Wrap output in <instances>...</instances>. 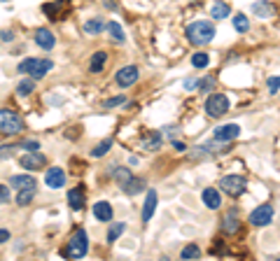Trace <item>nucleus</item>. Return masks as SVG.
<instances>
[{"mask_svg": "<svg viewBox=\"0 0 280 261\" xmlns=\"http://www.w3.org/2000/svg\"><path fill=\"white\" fill-rule=\"evenodd\" d=\"M215 35H217V31H215V24H210V21H194L187 26V40L196 47L212 42Z\"/></svg>", "mask_w": 280, "mask_h": 261, "instance_id": "f257e3e1", "label": "nucleus"}, {"mask_svg": "<svg viewBox=\"0 0 280 261\" xmlns=\"http://www.w3.org/2000/svg\"><path fill=\"white\" fill-rule=\"evenodd\" d=\"M89 252V235L84 228H77L75 233L70 235L68 247H66V256L68 259H84V254Z\"/></svg>", "mask_w": 280, "mask_h": 261, "instance_id": "f03ea898", "label": "nucleus"}, {"mask_svg": "<svg viewBox=\"0 0 280 261\" xmlns=\"http://www.w3.org/2000/svg\"><path fill=\"white\" fill-rule=\"evenodd\" d=\"M24 131V119L14 110H0V133L17 135Z\"/></svg>", "mask_w": 280, "mask_h": 261, "instance_id": "7ed1b4c3", "label": "nucleus"}, {"mask_svg": "<svg viewBox=\"0 0 280 261\" xmlns=\"http://www.w3.org/2000/svg\"><path fill=\"white\" fill-rule=\"evenodd\" d=\"M205 112L210 114V117H222V114H226L229 112V98L224 94H208Z\"/></svg>", "mask_w": 280, "mask_h": 261, "instance_id": "20e7f679", "label": "nucleus"}, {"mask_svg": "<svg viewBox=\"0 0 280 261\" xmlns=\"http://www.w3.org/2000/svg\"><path fill=\"white\" fill-rule=\"evenodd\" d=\"M219 187H222V191H226L229 196H240L245 191L247 184L240 175H224V177L219 180Z\"/></svg>", "mask_w": 280, "mask_h": 261, "instance_id": "39448f33", "label": "nucleus"}, {"mask_svg": "<svg viewBox=\"0 0 280 261\" xmlns=\"http://www.w3.org/2000/svg\"><path fill=\"white\" fill-rule=\"evenodd\" d=\"M271 219H273V208L266 205V203L250 212V224L252 226H266V224H271Z\"/></svg>", "mask_w": 280, "mask_h": 261, "instance_id": "423d86ee", "label": "nucleus"}, {"mask_svg": "<svg viewBox=\"0 0 280 261\" xmlns=\"http://www.w3.org/2000/svg\"><path fill=\"white\" fill-rule=\"evenodd\" d=\"M238 135H240V126H238V124H224V126L215 128L212 138H215L217 142H231V140H236Z\"/></svg>", "mask_w": 280, "mask_h": 261, "instance_id": "0eeeda50", "label": "nucleus"}, {"mask_svg": "<svg viewBox=\"0 0 280 261\" xmlns=\"http://www.w3.org/2000/svg\"><path fill=\"white\" fill-rule=\"evenodd\" d=\"M117 84L122 89H126V87H131V84H136L138 82V68L136 66H126V68H122L119 73H117Z\"/></svg>", "mask_w": 280, "mask_h": 261, "instance_id": "6e6552de", "label": "nucleus"}, {"mask_svg": "<svg viewBox=\"0 0 280 261\" xmlns=\"http://www.w3.org/2000/svg\"><path fill=\"white\" fill-rule=\"evenodd\" d=\"M45 182H47L49 189H61L63 184H66V173H63L59 166L49 168L47 173H45Z\"/></svg>", "mask_w": 280, "mask_h": 261, "instance_id": "1a4fd4ad", "label": "nucleus"}, {"mask_svg": "<svg viewBox=\"0 0 280 261\" xmlns=\"http://www.w3.org/2000/svg\"><path fill=\"white\" fill-rule=\"evenodd\" d=\"M47 163V159L42 154H38V152H28L26 156H21L19 161V166L24 168V170H38V168H42Z\"/></svg>", "mask_w": 280, "mask_h": 261, "instance_id": "9d476101", "label": "nucleus"}, {"mask_svg": "<svg viewBox=\"0 0 280 261\" xmlns=\"http://www.w3.org/2000/svg\"><path fill=\"white\" fill-rule=\"evenodd\" d=\"M161 145H164V133H159V131H152L140 140V147H145L147 152H157Z\"/></svg>", "mask_w": 280, "mask_h": 261, "instance_id": "9b49d317", "label": "nucleus"}, {"mask_svg": "<svg viewBox=\"0 0 280 261\" xmlns=\"http://www.w3.org/2000/svg\"><path fill=\"white\" fill-rule=\"evenodd\" d=\"M201 198H203L205 208H210V210H217L219 205H222V194H219V191H217L215 187L203 189V194H201Z\"/></svg>", "mask_w": 280, "mask_h": 261, "instance_id": "f8f14e48", "label": "nucleus"}, {"mask_svg": "<svg viewBox=\"0 0 280 261\" xmlns=\"http://www.w3.org/2000/svg\"><path fill=\"white\" fill-rule=\"evenodd\" d=\"M252 14L259 19H271V17H275V7L268 0H259V3H252Z\"/></svg>", "mask_w": 280, "mask_h": 261, "instance_id": "ddd939ff", "label": "nucleus"}, {"mask_svg": "<svg viewBox=\"0 0 280 261\" xmlns=\"http://www.w3.org/2000/svg\"><path fill=\"white\" fill-rule=\"evenodd\" d=\"M35 42H38V47H42V49H54V45H56V38H54V33L52 31H47V28H40L38 33H35Z\"/></svg>", "mask_w": 280, "mask_h": 261, "instance_id": "4468645a", "label": "nucleus"}, {"mask_svg": "<svg viewBox=\"0 0 280 261\" xmlns=\"http://www.w3.org/2000/svg\"><path fill=\"white\" fill-rule=\"evenodd\" d=\"M154 210H157V191L150 189V191H147V198H145V205H143V224H147V221L152 219Z\"/></svg>", "mask_w": 280, "mask_h": 261, "instance_id": "2eb2a0df", "label": "nucleus"}, {"mask_svg": "<svg viewBox=\"0 0 280 261\" xmlns=\"http://www.w3.org/2000/svg\"><path fill=\"white\" fill-rule=\"evenodd\" d=\"M94 217L98 221H110V219H112V205H110L108 201L94 203Z\"/></svg>", "mask_w": 280, "mask_h": 261, "instance_id": "dca6fc26", "label": "nucleus"}, {"mask_svg": "<svg viewBox=\"0 0 280 261\" xmlns=\"http://www.w3.org/2000/svg\"><path fill=\"white\" fill-rule=\"evenodd\" d=\"M110 173H112V177H115V182L117 184H119V187H126V184H129L131 180H133V175H131V170L129 168H110Z\"/></svg>", "mask_w": 280, "mask_h": 261, "instance_id": "f3484780", "label": "nucleus"}, {"mask_svg": "<svg viewBox=\"0 0 280 261\" xmlns=\"http://www.w3.org/2000/svg\"><path fill=\"white\" fill-rule=\"evenodd\" d=\"M52 68H54V63H52L49 59H38V63H35V70L31 73V77H33V80H42V77H45V75H47Z\"/></svg>", "mask_w": 280, "mask_h": 261, "instance_id": "a211bd4d", "label": "nucleus"}, {"mask_svg": "<svg viewBox=\"0 0 280 261\" xmlns=\"http://www.w3.org/2000/svg\"><path fill=\"white\" fill-rule=\"evenodd\" d=\"M238 228H240V221H238V217H236L233 212H229L224 219H222V231H224L226 235H233Z\"/></svg>", "mask_w": 280, "mask_h": 261, "instance_id": "6ab92c4d", "label": "nucleus"}, {"mask_svg": "<svg viewBox=\"0 0 280 261\" xmlns=\"http://www.w3.org/2000/svg\"><path fill=\"white\" fill-rule=\"evenodd\" d=\"M68 203H70V208H73V210H82V205H84V189L82 187L70 189V191H68Z\"/></svg>", "mask_w": 280, "mask_h": 261, "instance_id": "aec40b11", "label": "nucleus"}, {"mask_svg": "<svg viewBox=\"0 0 280 261\" xmlns=\"http://www.w3.org/2000/svg\"><path fill=\"white\" fill-rule=\"evenodd\" d=\"M10 187L28 189V187H35V180L31 177V175H12V177H10Z\"/></svg>", "mask_w": 280, "mask_h": 261, "instance_id": "412c9836", "label": "nucleus"}, {"mask_svg": "<svg viewBox=\"0 0 280 261\" xmlns=\"http://www.w3.org/2000/svg\"><path fill=\"white\" fill-rule=\"evenodd\" d=\"M105 26H108V24L103 21V17H94V19H89L87 24H84V33L98 35V33H103V28Z\"/></svg>", "mask_w": 280, "mask_h": 261, "instance_id": "4be33fe9", "label": "nucleus"}, {"mask_svg": "<svg viewBox=\"0 0 280 261\" xmlns=\"http://www.w3.org/2000/svg\"><path fill=\"white\" fill-rule=\"evenodd\" d=\"M105 61H108V54L105 52H96L91 56V63H89V70L91 73H103V68H105Z\"/></svg>", "mask_w": 280, "mask_h": 261, "instance_id": "5701e85b", "label": "nucleus"}, {"mask_svg": "<svg viewBox=\"0 0 280 261\" xmlns=\"http://www.w3.org/2000/svg\"><path fill=\"white\" fill-rule=\"evenodd\" d=\"M210 14L215 19H226V17L231 14V7L226 5V3H222V0H217V3L210 7Z\"/></svg>", "mask_w": 280, "mask_h": 261, "instance_id": "b1692460", "label": "nucleus"}, {"mask_svg": "<svg viewBox=\"0 0 280 261\" xmlns=\"http://www.w3.org/2000/svg\"><path fill=\"white\" fill-rule=\"evenodd\" d=\"M35 91V80L33 77H26V80H21L17 84V94L19 96H31Z\"/></svg>", "mask_w": 280, "mask_h": 261, "instance_id": "393cba45", "label": "nucleus"}, {"mask_svg": "<svg viewBox=\"0 0 280 261\" xmlns=\"http://www.w3.org/2000/svg\"><path fill=\"white\" fill-rule=\"evenodd\" d=\"M35 196V187H28V189H19V194H17V203H19L21 208H26L28 203L33 201Z\"/></svg>", "mask_w": 280, "mask_h": 261, "instance_id": "a878e982", "label": "nucleus"}, {"mask_svg": "<svg viewBox=\"0 0 280 261\" xmlns=\"http://www.w3.org/2000/svg\"><path fill=\"white\" fill-rule=\"evenodd\" d=\"M105 31H108V33L112 35V38H115L117 42H124V40H126V35H124V28L119 26L117 21H110L108 26H105Z\"/></svg>", "mask_w": 280, "mask_h": 261, "instance_id": "bb28decb", "label": "nucleus"}, {"mask_svg": "<svg viewBox=\"0 0 280 261\" xmlns=\"http://www.w3.org/2000/svg\"><path fill=\"white\" fill-rule=\"evenodd\" d=\"M143 189H145V182L138 180V177H133V180H131L129 184L122 189V191H124V194H129V196H136V194H140Z\"/></svg>", "mask_w": 280, "mask_h": 261, "instance_id": "cd10ccee", "label": "nucleus"}, {"mask_svg": "<svg viewBox=\"0 0 280 261\" xmlns=\"http://www.w3.org/2000/svg\"><path fill=\"white\" fill-rule=\"evenodd\" d=\"M124 231H126V224H124V221H115V224L110 226V231H108V242H115Z\"/></svg>", "mask_w": 280, "mask_h": 261, "instance_id": "c85d7f7f", "label": "nucleus"}, {"mask_svg": "<svg viewBox=\"0 0 280 261\" xmlns=\"http://www.w3.org/2000/svg\"><path fill=\"white\" fill-rule=\"evenodd\" d=\"M66 5V0H59V3H45V7H42V12L47 14V17H52V19H59L56 14H59V10Z\"/></svg>", "mask_w": 280, "mask_h": 261, "instance_id": "c756f323", "label": "nucleus"}, {"mask_svg": "<svg viewBox=\"0 0 280 261\" xmlns=\"http://www.w3.org/2000/svg\"><path fill=\"white\" fill-rule=\"evenodd\" d=\"M233 28L238 33H245L247 28H250V19H247L245 14H233Z\"/></svg>", "mask_w": 280, "mask_h": 261, "instance_id": "7c9ffc66", "label": "nucleus"}, {"mask_svg": "<svg viewBox=\"0 0 280 261\" xmlns=\"http://www.w3.org/2000/svg\"><path fill=\"white\" fill-rule=\"evenodd\" d=\"M208 63H210V56L205 52H196L191 56V66L194 68H208Z\"/></svg>", "mask_w": 280, "mask_h": 261, "instance_id": "2f4dec72", "label": "nucleus"}, {"mask_svg": "<svg viewBox=\"0 0 280 261\" xmlns=\"http://www.w3.org/2000/svg\"><path fill=\"white\" fill-rule=\"evenodd\" d=\"M110 147H112V140H103V142H98L94 149H91V156H103V154H108L110 152Z\"/></svg>", "mask_w": 280, "mask_h": 261, "instance_id": "473e14b6", "label": "nucleus"}, {"mask_svg": "<svg viewBox=\"0 0 280 261\" xmlns=\"http://www.w3.org/2000/svg\"><path fill=\"white\" fill-rule=\"evenodd\" d=\"M35 63H38V59H24L19 63V68H17V70H19L21 75H31L35 70Z\"/></svg>", "mask_w": 280, "mask_h": 261, "instance_id": "72a5a7b5", "label": "nucleus"}, {"mask_svg": "<svg viewBox=\"0 0 280 261\" xmlns=\"http://www.w3.org/2000/svg\"><path fill=\"white\" fill-rule=\"evenodd\" d=\"M198 254H201V249L196 247V245H187L182 252H180V259H198Z\"/></svg>", "mask_w": 280, "mask_h": 261, "instance_id": "f704fd0d", "label": "nucleus"}, {"mask_svg": "<svg viewBox=\"0 0 280 261\" xmlns=\"http://www.w3.org/2000/svg\"><path fill=\"white\" fill-rule=\"evenodd\" d=\"M196 89L201 91V94H210L212 89H215V77H205V80H201Z\"/></svg>", "mask_w": 280, "mask_h": 261, "instance_id": "c9c22d12", "label": "nucleus"}, {"mask_svg": "<svg viewBox=\"0 0 280 261\" xmlns=\"http://www.w3.org/2000/svg\"><path fill=\"white\" fill-rule=\"evenodd\" d=\"M126 98L124 96H117V98H108V101H103V110H110V107H117V105H124Z\"/></svg>", "mask_w": 280, "mask_h": 261, "instance_id": "e433bc0d", "label": "nucleus"}, {"mask_svg": "<svg viewBox=\"0 0 280 261\" xmlns=\"http://www.w3.org/2000/svg\"><path fill=\"white\" fill-rule=\"evenodd\" d=\"M266 87H268V94H278L280 91V75L278 77H268Z\"/></svg>", "mask_w": 280, "mask_h": 261, "instance_id": "4c0bfd02", "label": "nucleus"}, {"mask_svg": "<svg viewBox=\"0 0 280 261\" xmlns=\"http://www.w3.org/2000/svg\"><path fill=\"white\" fill-rule=\"evenodd\" d=\"M14 149H17V145H3V147H0V161L10 159V156L14 154Z\"/></svg>", "mask_w": 280, "mask_h": 261, "instance_id": "58836bf2", "label": "nucleus"}, {"mask_svg": "<svg viewBox=\"0 0 280 261\" xmlns=\"http://www.w3.org/2000/svg\"><path fill=\"white\" fill-rule=\"evenodd\" d=\"M21 147L26 149V152H38V147H40V142H38V140H26L24 145H21Z\"/></svg>", "mask_w": 280, "mask_h": 261, "instance_id": "ea45409f", "label": "nucleus"}, {"mask_svg": "<svg viewBox=\"0 0 280 261\" xmlns=\"http://www.w3.org/2000/svg\"><path fill=\"white\" fill-rule=\"evenodd\" d=\"M0 203H10V189H7V184H0Z\"/></svg>", "mask_w": 280, "mask_h": 261, "instance_id": "a19ab883", "label": "nucleus"}, {"mask_svg": "<svg viewBox=\"0 0 280 261\" xmlns=\"http://www.w3.org/2000/svg\"><path fill=\"white\" fill-rule=\"evenodd\" d=\"M12 38H14L12 31H3V33H0V40H3V42H10Z\"/></svg>", "mask_w": 280, "mask_h": 261, "instance_id": "79ce46f5", "label": "nucleus"}, {"mask_svg": "<svg viewBox=\"0 0 280 261\" xmlns=\"http://www.w3.org/2000/svg\"><path fill=\"white\" fill-rule=\"evenodd\" d=\"M173 147H175V152H187V145L180 140H173Z\"/></svg>", "mask_w": 280, "mask_h": 261, "instance_id": "37998d69", "label": "nucleus"}, {"mask_svg": "<svg viewBox=\"0 0 280 261\" xmlns=\"http://www.w3.org/2000/svg\"><path fill=\"white\" fill-rule=\"evenodd\" d=\"M7 240H10V231H7V228H0V245Z\"/></svg>", "mask_w": 280, "mask_h": 261, "instance_id": "c03bdc74", "label": "nucleus"}, {"mask_svg": "<svg viewBox=\"0 0 280 261\" xmlns=\"http://www.w3.org/2000/svg\"><path fill=\"white\" fill-rule=\"evenodd\" d=\"M194 87H198V80H187L185 82V89H194Z\"/></svg>", "mask_w": 280, "mask_h": 261, "instance_id": "a18cd8bd", "label": "nucleus"}, {"mask_svg": "<svg viewBox=\"0 0 280 261\" xmlns=\"http://www.w3.org/2000/svg\"><path fill=\"white\" fill-rule=\"evenodd\" d=\"M105 5H108V7H115V3H112V0H105Z\"/></svg>", "mask_w": 280, "mask_h": 261, "instance_id": "49530a36", "label": "nucleus"}, {"mask_svg": "<svg viewBox=\"0 0 280 261\" xmlns=\"http://www.w3.org/2000/svg\"><path fill=\"white\" fill-rule=\"evenodd\" d=\"M0 3H7V0H0Z\"/></svg>", "mask_w": 280, "mask_h": 261, "instance_id": "de8ad7c7", "label": "nucleus"}]
</instances>
